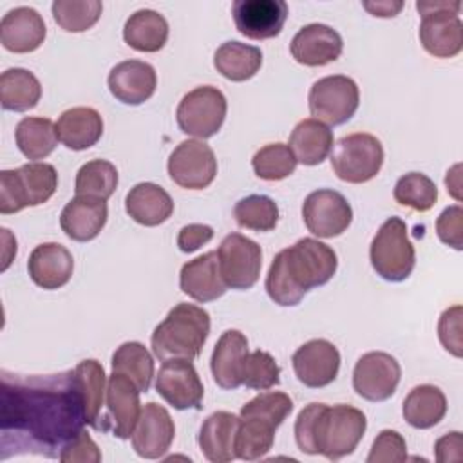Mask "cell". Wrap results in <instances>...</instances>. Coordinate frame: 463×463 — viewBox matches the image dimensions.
Returning <instances> with one entry per match:
<instances>
[{
  "label": "cell",
  "instance_id": "6da1fadb",
  "mask_svg": "<svg viewBox=\"0 0 463 463\" xmlns=\"http://www.w3.org/2000/svg\"><path fill=\"white\" fill-rule=\"evenodd\" d=\"M85 425V398L76 371L31 376L2 371V459L13 454L60 458L63 447Z\"/></svg>",
  "mask_w": 463,
  "mask_h": 463
},
{
  "label": "cell",
  "instance_id": "7a4b0ae2",
  "mask_svg": "<svg viewBox=\"0 0 463 463\" xmlns=\"http://www.w3.org/2000/svg\"><path fill=\"white\" fill-rule=\"evenodd\" d=\"M336 268L338 259L331 246L304 237L275 255L266 275V291L279 306H297L309 289L327 284Z\"/></svg>",
  "mask_w": 463,
  "mask_h": 463
},
{
  "label": "cell",
  "instance_id": "3957f363",
  "mask_svg": "<svg viewBox=\"0 0 463 463\" xmlns=\"http://www.w3.org/2000/svg\"><path fill=\"white\" fill-rule=\"evenodd\" d=\"M367 429L365 414L345 403L313 402L295 420V441L304 454H322L331 461L349 456Z\"/></svg>",
  "mask_w": 463,
  "mask_h": 463
},
{
  "label": "cell",
  "instance_id": "277c9868",
  "mask_svg": "<svg viewBox=\"0 0 463 463\" xmlns=\"http://www.w3.org/2000/svg\"><path fill=\"white\" fill-rule=\"evenodd\" d=\"M210 335V315L206 309L179 302L152 333V353L159 360H195Z\"/></svg>",
  "mask_w": 463,
  "mask_h": 463
},
{
  "label": "cell",
  "instance_id": "5b68a950",
  "mask_svg": "<svg viewBox=\"0 0 463 463\" xmlns=\"http://www.w3.org/2000/svg\"><path fill=\"white\" fill-rule=\"evenodd\" d=\"M58 188L56 168L49 163H25L0 172V213H16L27 206L47 203Z\"/></svg>",
  "mask_w": 463,
  "mask_h": 463
},
{
  "label": "cell",
  "instance_id": "8992f818",
  "mask_svg": "<svg viewBox=\"0 0 463 463\" xmlns=\"http://www.w3.org/2000/svg\"><path fill=\"white\" fill-rule=\"evenodd\" d=\"M421 14L420 42L434 58H452L463 49V22L459 18L461 2H416Z\"/></svg>",
  "mask_w": 463,
  "mask_h": 463
},
{
  "label": "cell",
  "instance_id": "52a82bcc",
  "mask_svg": "<svg viewBox=\"0 0 463 463\" xmlns=\"http://www.w3.org/2000/svg\"><path fill=\"white\" fill-rule=\"evenodd\" d=\"M371 266L383 280H405L416 262V251L407 235V224L400 217H389L376 235L369 250Z\"/></svg>",
  "mask_w": 463,
  "mask_h": 463
},
{
  "label": "cell",
  "instance_id": "ba28073f",
  "mask_svg": "<svg viewBox=\"0 0 463 463\" xmlns=\"http://www.w3.org/2000/svg\"><path fill=\"white\" fill-rule=\"evenodd\" d=\"M383 165L380 139L367 132H354L340 137L331 154V168L338 179L353 184L367 183Z\"/></svg>",
  "mask_w": 463,
  "mask_h": 463
},
{
  "label": "cell",
  "instance_id": "9c48e42d",
  "mask_svg": "<svg viewBox=\"0 0 463 463\" xmlns=\"http://www.w3.org/2000/svg\"><path fill=\"white\" fill-rule=\"evenodd\" d=\"M226 98L212 85H201L186 92L177 105V125L181 132L206 139L219 132L226 118Z\"/></svg>",
  "mask_w": 463,
  "mask_h": 463
},
{
  "label": "cell",
  "instance_id": "30bf717a",
  "mask_svg": "<svg viewBox=\"0 0 463 463\" xmlns=\"http://www.w3.org/2000/svg\"><path fill=\"white\" fill-rule=\"evenodd\" d=\"M307 101L313 119L335 127L354 116L360 105V90L353 78L333 74L313 83Z\"/></svg>",
  "mask_w": 463,
  "mask_h": 463
},
{
  "label": "cell",
  "instance_id": "8fae6325",
  "mask_svg": "<svg viewBox=\"0 0 463 463\" xmlns=\"http://www.w3.org/2000/svg\"><path fill=\"white\" fill-rule=\"evenodd\" d=\"M137 385L125 374L112 373L107 382L105 405L107 414H103L96 425V430L112 432L119 439L132 438L136 423L141 414Z\"/></svg>",
  "mask_w": 463,
  "mask_h": 463
},
{
  "label": "cell",
  "instance_id": "7c38bea8",
  "mask_svg": "<svg viewBox=\"0 0 463 463\" xmlns=\"http://www.w3.org/2000/svg\"><path fill=\"white\" fill-rule=\"evenodd\" d=\"M222 280L232 289H250L257 284L262 268L260 246L242 233H230L217 250Z\"/></svg>",
  "mask_w": 463,
  "mask_h": 463
},
{
  "label": "cell",
  "instance_id": "4fadbf2b",
  "mask_svg": "<svg viewBox=\"0 0 463 463\" xmlns=\"http://www.w3.org/2000/svg\"><path fill=\"white\" fill-rule=\"evenodd\" d=\"M217 174V159L203 139L181 141L168 157L170 179L186 190H203Z\"/></svg>",
  "mask_w": 463,
  "mask_h": 463
},
{
  "label": "cell",
  "instance_id": "5bb4252c",
  "mask_svg": "<svg viewBox=\"0 0 463 463\" xmlns=\"http://www.w3.org/2000/svg\"><path fill=\"white\" fill-rule=\"evenodd\" d=\"M302 219L313 235L333 239L349 228L353 221V210L340 192L322 188L311 192L304 199Z\"/></svg>",
  "mask_w": 463,
  "mask_h": 463
},
{
  "label": "cell",
  "instance_id": "9a60e30c",
  "mask_svg": "<svg viewBox=\"0 0 463 463\" xmlns=\"http://www.w3.org/2000/svg\"><path fill=\"white\" fill-rule=\"evenodd\" d=\"M402 369L394 356L383 351H371L358 358L353 369V389L369 402L389 400L400 383Z\"/></svg>",
  "mask_w": 463,
  "mask_h": 463
},
{
  "label": "cell",
  "instance_id": "2e32d148",
  "mask_svg": "<svg viewBox=\"0 0 463 463\" xmlns=\"http://www.w3.org/2000/svg\"><path fill=\"white\" fill-rule=\"evenodd\" d=\"M157 394L177 411L201 409L204 389L203 382L192 364L186 358H168L156 376Z\"/></svg>",
  "mask_w": 463,
  "mask_h": 463
},
{
  "label": "cell",
  "instance_id": "e0dca14e",
  "mask_svg": "<svg viewBox=\"0 0 463 463\" xmlns=\"http://www.w3.org/2000/svg\"><path fill=\"white\" fill-rule=\"evenodd\" d=\"M291 364L300 383L311 389H320L338 376L340 353L329 340L313 338L293 353Z\"/></svg>",
  "mask_w": 463,
  "mask_h": 463
},
{
  "label": "cell",
  "instance_id": "ac0fdd59",
  "mask_svg": "<svg viewBox=\"0 0 463 463\" xmlns=\"http://www.w3.org/2000/svg\"><path fill=\"white\" fill-rule=\"evenodd\" d=\"M232 14L241 34L251 40H268L282 31L288 4L284 0H235Z\"/></svg>",
  "mask_w": 463,
  "mask_h": 463
},
{
  "label": "cell",
  "instance_id": "d6986e66",
  "mask_svg": "<svg viewBox=\"0 0 463 463\" xmlns=\"http://www.w3.org/2000/svg\"><path fill=\"white\" fill-rule=\"evenodd\" d=\"M175 427L170 412L154 402H148L139 414L132 432V447L145 459H159L174 441Z\"/></svg>",
  "mask_w": 463,
  "mask_h": 463
},
{
  "label": "cell",
  "instance_id": "ffe728a7",
  "mask_svg": "<svg viewBox=\"0 0 463 463\" xmlns=\"http://www.w3.org/2000/svg\"><path fill=\"white\" fill-rule=\"evenodd\" d=\"M344 49L342 36L326 24H307L293 36L289 51L297 63L322 67L340 58Z\"/></svg>",
  "mask_w": 463,
  "mask_h": 463
},
{
  "label": "cell",
  "instance_id": "44dd1931",
  "mask_svg": "<svg viewBox=\"0 0 463 463\" xmlns=\"http://www.w3.org/2000/svg\"><path fill=\"white\" fill-rule=\"evenodd\" d=\"M110 94L125 105H141L156 92L157 76L150 63L125 60L114 65L107 78Z\"/></svg>",
  "mask_w": 463,
  "mask_h": 463
},
{
  "label": "cell",
  "instance_id": "7402d4cb",
  "mask_svg": "<svg viewBox=\"0 0 463 463\" xmlns=\"http://www.w3.org/2000/svg\"><path fill=\"white\" fill-rule=\"evenodd\" d=\"M47 34L42 14L27 5L7 11L0 20V43L11 52H33L36 51Z\"/></svg>",
  "mask_w": 463,
  "mask_h": 463
},
{
  "label": "cell",
  "instance_id": "603a6c76",
  "mask_svg": "<svg viewBox=\"0 0 463 463\" xmlns=\"http://www.w3.org/2000/svg\"><path fill=\"white\" fill-rule=\"evenodd\" d=\"M74 269L72 253L58 242L38 244L27 260L31 280L43 289H58L65 286Z\"/></svg>",
  "mask_w": 463,
  "mask_h": 463
},
{
  "label": "cell",
  "instance_id": "cb8c5ba5",
  "mask_svg": "<svg viewBox=\"0 0 463 463\" xmlns=\"http://www.w3.org/2000/svg\"><path fill=\"white\" fill-rule=\"evenodd\" d=\"M179 288L197 302H212L226 293V284L219 269L217 251H208L188 260L179 273Z\"/></svg>",
  "mask_w": 463,
  "mask_h": 463
},
{
  "label": "cell",
  "instance_id": "d4e9b609",
  "mask_svg": "<svg viewBox=\"0 0 463 463\" xmlns=\"http://www.w3.org/2000/svg\"><path fill=\"white\" fill-rule=\"evenodd\" d=\"M109 217L107 203L96 197L76 195L71 199L60 215L63 233L78 242L92 241L99 235Z\"/></svg>",
  "mask_w": 463,
  "mask_h": 463
},
{
  "label": "cell",
  "instance_id": "484cf974",
  "mask_svg": "<svg viewBox=\"0 0 463 463\" xmlns=\"http://www.w3.org/2000/svg\"><path fill=\"white\" fill-rule=\"evenodd\" d=\"M248 356V338L237 331L228 329L217 340L212 358L210 369L215 383L221 389H237L241 383V369Z\"/></svg>",
  "mask_w": 463,
  "mask_h": 463
},
{
  "label": "cell",
  "instance_id": "4316f807",
  "mask_svg": "<svg viewBox=\"0 0 463 463\" xmlns=\"http://www.w3.org/2000/svg\"><path fill=\"white\" fill-rule=\"evenodd\" d=\"M239 420L228 411H217L210 414L199 430V447L204 458L212 463H228L235 456V436L239 429Z\"/></svg>",
  "mask_w": 463,
  "mask_h": 463
},
{
  "label": "cell",
  "instance_id": "83f0119b",
  "mask_svg": "<svg viewBox=\"0 0 463 463\" xmlns=\"http://www.w3.org/2000/svg\"><path fill=\"white\" fill-rule=\"evenodd\" d=\"M58 139L71 150H87L103 134L101 114L92 107H72L60 114L56 121Z\"/></svg>",
  "mask_w": 463,
  "mask_h": 463
},
{
  "label": "cell",
  "instance_id": "f1b7e54d",
  "mask_svg": "<svg viewBox=\"0 0 463 463\" xmlns=\"http://www.w3.org/2000/svg\"><path fill=\"white\" fill-rule=\"evenodd\" d=\"M125 210L137 224L159 226L174 212V201L156 183H137L125 197Z\"/></svg>",
  "mask_w": 463,
  "mask_h": 463
},
{
  "label": "cell",
  "instance_id": "f546056e",
  "mask_svg": "<svg viewBox=\"0 0 463 463\" xmlns=\"http://www.w3.org/2000/svg\"><path fill=\"white\" fill-rule=\"evenodd\" d=\"M289 148L295 154L297 163L307 166L320 165L333 148V132L318 119H302L291 130Z\"/></svg>",
  "mask_w": 463,
  "mask_h": 463
},
{
  "label": "cell",
  "instance_id": "4dcf8cb0",
  "mask_svg": "<svg viewBox=\"0 0 463 463\" xmlns=\"http://www.w3.org/2000/svg\"><path fill=\"white\" fill-rule=\"evenodd\" d=\"M123 38L139 52H157L168 40V22L154 9H139L127 18Z\"/></svg>",
  "mask_w": 463,
  "mask_h": 463
},
{
  "label": "cell",
  "instance_id": "1f68e13d",
  "mask_svg": "<svg viewBox=\"0 0 463 463\" xmlns=\"http://www.w3.org/2000/svg\"><path fill=\"white\" fill-rule=\"evenodd\" d=\"M262 65V52L255 45L237 40L224 42L213 54V67L230 81H246L253 78Z\"/></svg>",
  "mask_w": 463,
  "mask_h": 463
},
{
  "label": "cell",
  "instance_id": "d6a6232c",
  "mask_svg": "<svg viewBox=\"0 0 463 463\" xmlns=\"http://www.w3.org/2000/svg\"><path fill=\"white\" fill-rule=\"evenodd\" d=\"M405 421L414 429H430L439 423L447 412V398L436 385H418L403 400Z\"/></svg>",
  "mask_w": 463,
  "mask_h": 463
},
{
  "label": "cell",
  "instance_id": "836d02e7",
  "mask_svg": "<svg viewBox=\"0 0 463 463\" xmlns=\"http://www.w3.org/2000/svg\"><path fill=\"white\" fill-rule=\"evenodd\" d=\"M42 98L38 78L22 67H13L0 76V103L5 110L25 112L34 109Z\"/></svg>",
  "mask_w": 463,
  "mask_h": 463
},
{
  "label": "cell",
  "instance_id": "e575fe53",
  "mask_svg": "<svg viewBox=\"0 0 463 463\" xmlns=\"http://www.w3.org/2000/svg\"><path fill=\"white\" fill-rule=\"evenodd\" d=\"M14 139L18 150L31 161L47 157L60 141L56 134V123H52L49 118L36 116H27L18 121Z\"/></svg>",
  "mask_w": 463,
  "mask_h": 463
},
{
  "label": "cell",
  "instance_id": "d590c367",
  "mask_svg": "<svg viewBox=\"0 0 463 463\" xmlns=\"http://www.w3.org/2000/svg\"><path fill=\"white\" fill-rule=\"evenodd\" d=\"M279 427L259 416H241L235 436V456L244 461H255L266 456L275 441Z\"/></svg>",
  "mask_w": 463,
  "mask_h": 463
},
{
  "label": "cell",
  "instance_id": "8d00e7d4",
  "mask_svg": "<svg viewBox=\"0 0 463 463\" xmlns=\"http://www.w3.org/2000/svg\"><path fill=\"white\" fill-rule=\"evenodd\" d=\"M112 373L128 376L141 392L150 389L154 378V358L141 342H125L112 354Z\"/></svg>",
  "mask_w": 463,
  "mask_h": 463
},
{
  "label": "cell",
  "instance_id": "74e56055",
  "mask_svg": "<svg viewBox=\"0 0 463 463\" xmlns=\"http://www.w3.org/2000/svg\"><path fill=\"white\" fill-rule=\"evenodd\" d=\"M118 186V170L107 159H92L81 165L76 174V195L96 197L107 201Z\"/></svg>",
  "mask_w": 463,
  "mask_h": 463
},
{
  "label": "cell",
  "instance_id": "f35d334b",
  "mask_svg": "<svg viewBox=\"0 0 463 463\" xmlns=\"http://www.w3.org/2000/svg\"><path fill=\"white\" fill-rule=\"evenodd\" d=\"M76 376L80 380L83 398H85V412H87V425H98L101 418V407L105 400V371L98 360H81L76 367Z\"/></svg>",
  "mask_w": 463,
  "mask_h": 463
},
{
  "label": "cell",
  "instance_id": "ab89813d",
  "mask_svg": "<svg viewBox=\"0 0 463 463\" xmlns=\"http://www.w3.org/2000/svg\"><path fill=\"white\" fill-rule=\"evenodd\" d=\"M54 22L69 33H81L90 29L101 16L103 4L99 0H54Z\"/></svg>",
  "mask_w": 463,
  "mask_h": 463
},
{
  "label": "cell",
  "instance_id": "60d3db41",
  "mask_svg": "<svg viewBox=\"0 0 463 463\" xmlns=\"http://www.w3.org/2000/svg\"><path fill=\"white\" fill-rule=\"evenodd\" d=\"M233 217L246 230L271 232L279 221V206L271 197L253 194L235 204Z\"/></svg>",
  "mask_w": 463,
  "mask_h": 463
},
{
  "label": "cell",
  "instance_id": "b9f144b4",
  "mask_svg": "<svg viewBox=\"0 0 463 463\" xmlns=\"http://www.w3.org/2000/svg\"><path fill=\"white\" fill-rule=\"evenodd\" d=\"M394 201L416 212L430 210L438 201V188L430 177L421 172H409L394 184Z\"/></svg>",
  "mask_w": 463,
  "mask_h": 463
},
{
  "label": "cell",
  "instance_id": "7bdbcfd3",
  "mask_svg": "<svg viewBox=\"0 0 463 463\" xmlns=\"http://www.w3.org/2000/svg\"><path fill=\"white\" fill-rule=\"evenodd\" d=\"M251 166L257 177L264 181H280L295 172L297 159L289 145L269 143L255 152Z\"/></svg>",
  "mask_w": 463,
  "mask_h": 463
},
{
  "label": "cell",
  "instance_id": "ee69618b",
  "mask_svg": "<svg viewBox=\"0 0 463 463\" xmlns=\"http://www.w3.org/2000/svg\"><path fill=\"white\" fill-rule=\"evenodd\" d=\"M280 382V367L275 358L266 351L248 353L242 369H241V383L248 389L266 391Z\"/></svg>",
  "mask_w": 463,
  "mask_h": 463
},
{
  "label": "cell",
  "instance_id": "f6af8a7d",
  "mask_svg": "<svg viewBox=\"0 0 463 463\" xmlns=\"http://www.w3.org/2000/svg\"><path fill=\"white\" fill-rule=\"evenodd\" d=\"M291 411L293 400L286 392L268 391L257 394L248 403H244L241 409V416H259L280 427V423L291 414Z\"/></svg>",
  "mask_w": 463,
  "mask_h": 463
},
{
  "label": "cell",
  "instance_id": "bcb514c9",
  "mask_svg": "<svg viewBox=\"0 0 463 463\" xmlns=\"http://www.w3.org/2000/svg\"><path fill=\"white\" fill-rule=\"evenodd\" d=\"M407 459V443L396 430L385 429L373 441L367 463H402Z\"/></svg>",
  "mask_w": 463,
  "mask_h": 463
},
{
  "label": "cell",
  "instance_id": "7dc6e473",
  "mask_svg": "<svg viewBox=\"0 0 463 463\" xmlns=\"http://www.w3.org/2000/svg\"><path fill=\"white\" fill-rule=\"evenodd\" d=\"M438 336L443 347L454 354L456 358H461L463 354V340H461V306L456 304L449 309H445L438 322Z\"/></svg>",
  "mask_w": 463,
  "mask_h": 463
},
{
  "label": "cell",
  "instance_id": "c3c4849f",
  "mask_svg": "<svg viewBox=\"0 0 463 463\" xmlns=\"http://www.w3.org/2000/svg\"><path fill=\"white\" fill-rule=\"evenodd\" d=\"M436 233L441 242L452 246L454 250L463 248V210L459 204L445 208L436 221Z\"/></svg>",
  "mask_w": 463,
  "mask_h": 463
},
{
  "label": "cell",
  "instance_id": "681fc988",
  "mask_svg": "<svg viewBox=\"0 0 463 463\" xmlns=\"http://www.w3.org/2000/svg\"><path fill=\"white\" fill-rule=\"evenodd\" d=\"M61 463H99L101 452L89 432L83 429L76 438H72L61 450Z\"/></svg>",
  "mask_w": 463,
  "mask_h": 463
},
{
  "label": "cell",
  "instance_id": "f907efd6",
  "mask_svg": "<svg viewBox=\"0 0 463 463\" xmlns=\"http://www.w3.org/2000/svg\"><path fill=\"white\" fill-rule=\"evenodd\" d=\"M213 237V230L208 224H186L179 230L177 246L183 253H192L206 244Z\"/></svg>",
  "mask_w": 463,
  "mask_h": 463
},
{
  "label": "cell",
  "instance_id": "816d5d0a",
  "mask_svg": "<svg viewBox=\"0 0 463 463\" xmlns=\"http://www.w3.org/2000/svg\"><path fill=\"white\" fill-rule=\"evenodd\" d=\"M463 438H461V432H449L445 436H441L436 445H434V450H436V459L439 463H447V461H461L463 458Z\"/></svg>",
  "mask_w": 463,
  "mask_h": 463
},
{
  "label": "cell",
  "instance_id": "f5cc1de1",
  "mask_svg": "<svg viewBox=\"0 0 463 463\" xmlns=\"http://www.w3.org/2000/svg\"><path fill=\"white\" fill-rule=\"evenodd\" d=\"M364 7L373 14V16H380V18H391L396 16L402 7L403 2L400 0H383V2H364Z\"/></svg>",
  "mask_w": 463,
  "mask_h": 463
},
{
  "label": "cell",
  "instance_id": "db71d44e",
  "mask_svg": "<svg viewBox=\"0 0 463 463\" xmlns=\"http://www.w3.org/2000/svg\"><path fill=\"white\" fill-rule=\"evenodd\" d=\"M459 165H454L450 168V172H447V177H445V184H447V190L459 201L461 195H459V188H461V183H459Z\"/></svg>",
  "mask_w": 463,
  "mask_h": 463
}]
</instances>
